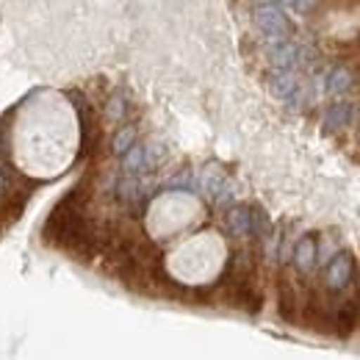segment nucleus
<instances>
[{
    "label": "nucleus",
    "instance_id": "12",
    "mask_svg": "<svg viewBox=\"0 0 360 360\" xmlns=\"http://www.w3.org/2000/svg\"><path fill=\"white\" fill-rule=\"evenodd\" d=\"M136 141V128L134 125H125V128H120L114 139H111V153L114 155H122V153H128L131 147H134Z\"/></svg>",
    "mask_w": 360,
    "mask_h": 360
},
{
    "label": "nucleus",
    "instance_id": "14",
    "mask_svg": "<svg viewBox=\"0 0 360 360\" xmlns=\"http://www.w3.org/2000/svg\"><path fill=\"white\" fill-rule=\"evenodd\" d=\"M294 308H297V297H294L291 285L283 283L280 285V314L285 316V319H294Z\"/></svg>",
    "mask_w": 360,
    "mask_h": 360
},
{
    "label": "nucleus",
    "instance_id": "3",
    "mask_svg": "<svg viewBox=\"0 0 360 360\" xmlns=\"http://www.w3.org/2000/svg\"><path fill=\"white\" fill-rule=\"evenodd\" d=\"M202 191H205L214 202H219V205L230 202L233 191H230V183H227V175L222 172V167H208V169L202 172Z\"/></svg>",
    "mask_w": 360,
    "mask_h": 360
},
{
    "label": "nucleus",
    "instance_id": "1",
    "mask_svg": "<svg viewBox=\"0 0 360 360\" xmlns=\"http://www.w3.org/2000/svg\"><path fill=\"white\" fill-rule=\"evenodd\" d=\"M352 280H355V258L349 252H338L324 269V285L333 294H341L352 285Z\"/></svg>",
    "mask_w": 360,
    "mask_h": 360
},
{
    "label": "nucleus",
    "instance_id": "4",
    "mask_svg": "<svg viewBox=\"0 0 360 360\" xmlns=\"http://www.w3.org/2000/svg\"><path fill=\"white\" fill-rule=\"evenodd\" d=\"M316 258H319V241H316V236H302L297 241V247H294V266H297V271L308 274L316 266Z\"/></svg>",
    "mask_w": 360,
    "mask_h": 360
},
{
    "label": "nucleus",
    "instance_id": "8",
    "mask_svg": "<svg viewBox=\"0 0 360 360\" xmlns=\"http://www.w3.org/2000/svg\"><path fill=\"white\" fill-rule=\"evenodd\" d=\"M349 120H352V105L349 103H333L327 108V114H324L327 131H341V128L349 125Z\"/></svg>",
    "mask_w": 360,
    "mask_h": 360
},
{
    "label": "nucleus",
    "instance_id": "9",
    "mask_svg": "<svg viewBox=\"0 0 360 360\" xmlns=\"http://www.w3.org/2000/svg\"><path fill=\"white\" fill-rule=\"evenodd\" d=\"M358 321V305L352 300H347L344 305H338V311L333 316V324H335V333L338 335H349V330L355 327Z\"/></svg>",
    "mask_w": 360,
    "mask_h": 360
},
{
    "label": "nucleus",
    "instance_id": "6",
    "mask_svg": "<svg viewBox=\"0 0 360 360\" xmlns=\"http://www.w3.org/2000/svg\"><path fill=\"white\" fill-rule=\"evenodd\" d=\"M227 230H230L233 236H247V233H252V208H247V205L230 208V214H227Z\"/></svg>",
    "mask_w": 360,
    "mask_h": 360
},
{
    "label": "nucleus",
    "instance_id": "2",
    "mask_svg": "<svg viewBox=\"0 0 360 360\" xmlns=\"http://www.w3.org/2000/svg\"><path fill=\"white\" fill-rule=\"evenodd\" d=\"M255 25L269 39H277V42L291 34V22H288V17L283 14V8L277 3H266V6H258L255 8Z\"/></svg>",
    "mask_w": 360,
    "mask_h": 360
},
{
    "label": "nucleus",
    "instance_id": "5",
    "mask_svg": "<svg viewBox=\"0 0 360 360\" xmlns=\"http://www.w3.org/2000/svg\"><path fill=\"white\" fill-rule=\"evenodd\" d=\"M150 147H144V144H134L128 153H122V172L125 175H134L139 178L141 172H147L150 169Z\"/></svg>",
    "mask_w": 360,
    "mask_h": 360
},
{
    "label": "nucleus",
    "instance_id": "16",
    "mask_svg": "<svg viewBox=\"0 0 360 360\" xmlns=\"http://www.w3.org/2000/svg\"><path fill=\"white\" fill-rule=\"evenodd\" d=\"M358 141H360V128H358Z\"/></svg>",
    "mask_w": 360,
    "mask_h": 360
},
{
    "label": "nucleus",
    "instance_id": "11",
    "mask_svg": "<svg viewBox=\"0 0 360 360\" xmlns=\"http://www.w3.org/2000/svg\"><path fill=\"white\" fill-rule=\"evenodd\" d=\"M352 84H355V75L347 67H333L330 75H327V91L330 94H344V91L352 89Z\"/></svg>",
    "mask_w": 360,
    "mask_h": 360
},
{
    "label": "nucleus",
    "instance_id": "13",
    "mask_svg": "<svg viewBox=\"0 0 360 360\" xmlns=\"http://www.w3.org/2000/svg\"><path fill=\"white\" fill-rule=\"evenodd\" d=\"M125 111H128V103H125L120 94H114V97L108 100V105H105L108 122H122V120H125Z\"/></svg>",
    "mask_w": 360,
    "mask_h": 360
},
{
    "label": "nucleus",
    "instance_id": "10",
    "mask_svg": "<svg viewBox=\"0 0 360 360\" xmlns=\"http://www.w3.org/2000/svg\"><path fill=\"white\" fill-rule=\"evenodd\" d=\"M269 58H271V64H274L277 70H288V67H291V64L300 58V50H297V45H291V42L280 39V42L269 50Z\"/></svg>",
    "mask_w": 360,
    "mask_h": 360
},
{
    "label": "nucleus",
    "instance_id": "7",
    "mask_svg": "<svg viewBox=\"0 0 360 360\" xmlns=\"http://www.w3.org/2000/svg\"><path fill=\"white\" fill-rule=\"evenodd\" d=\"M300 86V81H297V75L294 72H288V70H280V72H274L269 78V89L274 97H280V100H288V97H294V91Z\"/></svg>",
    "mask_w": 360,
    "mask_h": 360
},
{
    "label": "nucleus",
    "instance_id": "15",
    "mask_svg": "<svg viewBox=\"0 0 360 360\" xmlns=\"http://www.w3.org/2000/svg\"><path fill=\"white\" fill-rule=\"evenodd\" d=\"M316 0H294V6H297V11L300 14H305V11H311V6H314Z\"/></svg>",
    "mask_w": 360,
    "mask_h": 360
}]
</instances>
